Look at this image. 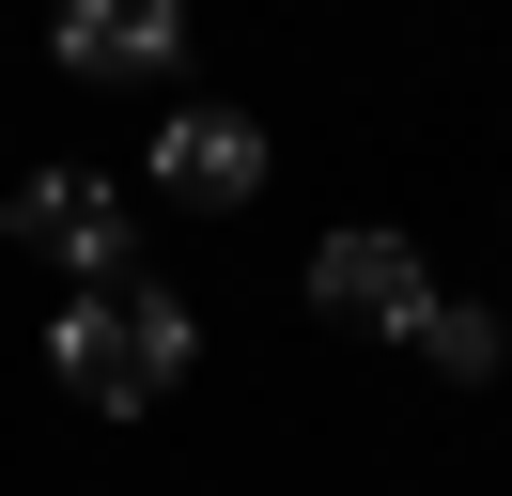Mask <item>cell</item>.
<instances>
[{
    "instance_id": "1",
    "label": "cell",
    "mask_w": 512,
    "mask_h": 496,
    "mask_svg": "<svg viewBox=\"0 0 512 496\" xmlns=\"http://www.w3.org/2000/svg\"><path fill=\"white\" fill-rule=\"evenodd\" d=\"M47 357H63V388H78V403H109V419H140V403H171V388H187L202 326H187L171 295H140V279H109V295H63V326H47Z\"/></svg>"
},
{
    "instance_id": "2",
    "label": "cell",
    "mask_w": 512,
    "mask_h": 496,
    "mask_svg": "<svg viewBox=\"0 0 512 496\" xmlns=\"http://www.w3.org/2000/svg\"><path fill=\"white\" fill-rule=\"evenodd\" d=\"M0 233H16V248H32V264H63L78 279V295H109V279H125V186H109V171H32V186H16V202H0Z\"/></svg>"
},
{
    "instance_id": "3",
    "label": "cell",
    "mask_w": 512,
    "mask_h": 496,
    "mask_svg": "<svg viewBox=\"0 0 512 496\" xmlns=\"http://www.w3.org/2000/svg\"><path fill=\"white\" fill-rule=\"evenodd\" d=\"M419 295H435V279H419L404 233H326L311 248V310H326V326H388V341H404Z\"/></svg>"
},
{
    "instance_id": "4",
    "label": "cell",
    "mask_w": 512,
    "mask_h": 496,
    "mask_svg": "<svg viewBox=\"0 0 512 496\" xmlns=\"http://www.w3.org/2000/svg\"><path fill=\"white\" fill-rule=\"evenodd\" d=\"M156 186L202 202V217H233V202L264 186V124H249V109H171V124H156Z\"/></svg>"
},
{
    "instance_id": "5",
    "label": "cell",
    "mask_w": 512,
    "mask_h": 496,
    "mask_svg": "<svg viewBox=\"0 0 512 496\" xmlns=\"http://www.w3.org/2000/svg\"><path fill=\"white\" fill-rule=\"evenodd\" d=\"M171 47H187L171 0H78V16H63V62H78V78H156Z\"/></svg>"
},
{
    "instance_id": "6",
    "label": "cell",
    "mask_w": 512,
    "mask_h": 496,
    "mask_svg": "<svg viewBox=\"0 0 512 496\" xmlns=\"http://www.w3.org/2000/svg\"><path fill=\"white\" fill-rule=\"evenodd\" d=\"M404 357H435V372H497V310H481V295H419Z\"/></svg>"
}]
</instances>
